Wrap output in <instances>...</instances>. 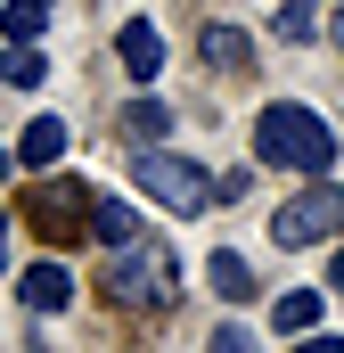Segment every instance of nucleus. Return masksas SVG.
I'll use <instances>...</instances> for the list:
<instances>
[{
    "instance_id": "1",
    "label": "nucleus",
    "mask_w": 344,
    "mask_h": 353,
    "mask_svg": "<svg viewBox=\"0 0 344 353\" xmlns=\"http://www.w3.org/2000/svg\"><path fill=\"white\" fill-rule=\"evenodd\" d=\"M98 296L123 304V312H164L172 296H180V263H172L164 247H148V239H123L98 263Z\"/></svg>"
},
{
    "instance_id": "2",
    "label": "nucleus",
    "mask_w": 344,
    "mask_h": 353,
    "mask_svg": "<svg viewBox=\"0 0 344 353\" xmlns=\"http://www.w3.org/2000/svg\"><path fill=\"white\" fill-rule=\"evenodd\" d=\"M255 157H262V165H279V173H328V165H336V132H328L312 107L270 99L262 123H255Z\"/></svg>"
},
{
    "instance_id": "3",
    "label": "nucleus",
    "mask_w": 344,
    "mask_h": 353,
    "mask_svg": "<svg viewBox=\"0 0 344 353\" xmlns=\"http://www.w3.org/2000/svg\"><path fill=\"white\" fill-rule=\"evenodd\" d=\"M131 181H140L164 214H205V205H222V181L205 173V165H189V157H164V148H140Z\"/></svg>"
},
{
    "instance_id": "4",
    "label": "nucleus",
    "mask_w": 344,
    "mask_h": 353,
    "mask_svg": "<svg viewBox=\"0 0 344 353\" xmlns=\"http://www.w3.org/2000/svg\"><path fill=\"white\" fill-rule=\"evenodd\" d=\"M25 222H33L50 247L98 239V189H83V181H41V189L25 197Z\"/></svg>"
},
{
    "instance_id": "5",
    "label": "nucleus",
    "mask_w": 344,
    "mask_h": 353,
    "mask_svg": "<svg viewBox=\"0 0 344 353\" xmlns=\"http://www.w3.org/2000/svg\"><path fill=\"white\" fill-rule=\"evenodd\" d=\"M336 230H344V189L320 181V173L270 214V239H279V247H312V239H336Z\"/></svg>"
},
{
    "instance_id": "6",
    "label": "nucleus",
    "mask_w": 344,
    "mask_h": 353,
    "mask_svg": "<svg viewBox=\"0 0 344 353\" xmlns=\"http://www.w3.org/2000/svg\"><path fill=\"white\" fill-rule=\"evenodd\" d=\"M115 58H123L131 83H156V74H164V33H156L148 17H131V25L115 33Z\"/></svg>"
},
{
    "instance_id": "7",
    "label": "nucleus",
    "mask_w": 344,
    "mask_h": 353,
    "mask_svg": "<svg viewBox=\"0 0 344 353\" xmlns=\"http://www.w3.org/2000/svg\"><path fill=\"white\" fill-rule=\"evenodd\" d=\"M197 50H205V66H222V74H255V33H246V25H205Z\"/></svg>"
},
{
    "instance_id": "8",
    "label": "nucleus",
    "mask_w": 344,
    "mask_h": 353,
    "mask_svg": "<svg viewBox=\"0 0 344 353\" xmlns=\"http://www.w3.org/2000/svg\"><path fill=\"white\" fill-rule=\"evenodd\" d=\"M17 296H25V312H66L74 279H66V263H33L25 279H17Z\"/></svg>"
},
{
    "instance_id": "9",
    "label": "nucleus",
    "mask_w": 344,
    "mask_h": 353,
    "mask_svg": "<svg viewBox=\"0 0 344 353\" xmlns=\"http://www.w3.org/2000/svg\"><path fill=\"white\" fill-rule=\"evenodd\" d=\"M58 157H66V123H58V115H33V123L17 132V165L41 173V165H58Z\"/></svg>"
},
{
    "instance_id": "10",
    "label": "nucleus",
    "mask_w": 344,
    "mask_h": 353,
    "mask_svg": "<svg viewBox=\"0 0 344 353\" xmlns=\"http://www.w3.org/2000/svg\"><path fill=\"white\" fill-rule=\"evenodd\" d=\"M205 279H213V296H230V304H246V296H255V263H246L238 247H222V255L205 263Z\"/></svg>"
},
{
    "instance_id": "11",
    "label": "nucleus",
    "mask_w": 344,
    "mask_h": 353,
    "mask_svg": "<svg viewBox=\"0 0 344 353\" xmlns=\"http://www.w3.org/2000/svg\"><path fill=\"white\" fill-rule=\"evenodd\" d=\"M270 321L295 329V337H312V329H320V288H287V296L270 304Z\"/></svg>"
},
{
    "instance_id": "12",
    "label": "nucleus",
    "mask_w": 344,
    "mask_h": 353,
    "mask_svg": "<svg viewBox=\"0 0 344 353\" xmlns=\"http://www.w3.org/2000/svg\"><path fill=\"white\" fill-rule=\"evenodd\" d=\"M41 25H50V0H8L0 8V41L17 50V41H41Z\"/></svg>"
},
{
    "instance_id": "13",
    "label": "nucleus",
    "mask_w": 344,
    "mask_h": 353,
    "mask_svg": "<svg viewBox=\"0 0 344 353\" xmlns=\"http://www.w3.org/2000/svg\"><path fill=\"white\" fill-rule=\"evenodd\" d=\"M270 33H279V41H312V33H320V0H279Z\"/></svg>"
},
{
    "instance_id": "14",
    "label": "nucleus",
    "mask_w": 344,
    "mask_h": 353,
    "mask_svg": "<svg viewBox=\"0 0 344 353\" xmlns=\"http://www.w3.org/2000/svg\"><path fill=\"white\" fill-rule=\"evenodd\" d=\"M41 74H50V58H41L33 41H17V50L0 58V83H17V90H33V83H41Z\"/></svg>"
},
{
    "instance_id": "15",
    "label": "nucleus",
    "mask_w": 344,
    "mask_h": 353,
    "mask_svg": "<svg viewBox=\"0 0 344 353\" xmlns=\"http://www.w3.org/2000/svg\"><path fill=\"white\" fill-rule=\"evenodd\" d=\"M123 132H131V140H156V132H172V115L156 99H131V107H123Z\"/></svg>"
},
{
    "instance_id": "16",
    "label": "nucleus",
    "mask_w": 344,
    "mask_h": 353,
    "mask_svg": "<svg viewBox=\"0 0 344 353\" xmlns=\"http://www.w3.org/2000/svg\"><path fill=\"white\" fill-rule=\"evenodd\" d=\"M123 239H131V205L98 197V247H123Z\"/></svg>"
},
{
    "instance_id": "17",
    "label": "nucleus",
    "mask_w": 344,
    "mask_h": 353,
    "mask_svg": "<svg viewBox=\"0 0 344 353\" xmlns=\"http://www.w3.org/2000/svg\"><path fill=\"white\" fill-rule=\"evenodd\" d=\"M213 353H255V329H213Z\"/></svg>"
},
{
    "instance_id": "18",
    "label": "nucleus",
    "mask_w": 344,
    "mask_h": 353,
    "mask_svg": "<svg viewBox=\"0 0 344 353\" xmlns=\"http://www.w3.org/2000/svg\"><path fill=\"white\" fill-rule=\"evenodd\" d=\"M295 353H344V337H328V329H312V337H295Z\"/></svg>"
},
{
    "instance_id": "19",
    "label": "nucleus",
    "mask_w": 344,
    "mask_h": 353,
    "mask_svg": "<svg viewBox=\"0 0 344 353\" xmlns=\"http://www.w3.org/2000/svg\"><path fill=\"white\" fill-rule=\"evenodd\" d=\"M328 33H336V50H344V8H336V25H328Z\"/></svg>"
},
{
    "instance_id": "20",
    "label": "nucleus",
    "mask_w": 344,
    "mask_h": 353,
    "mask_svg": "<svg viewBox=\"0 0 344 353\" xmlns=\"http://www.w3.org/2000/svg\"><path fill=\"white\" fill-rule=\"evenodd\" d=\"M336 288H344V255H336Z\"/></svg>"
},
{
    "instance_id": "21",
    "label": "nucleus",
    "mask_w": 344,
    "mask_h": 353,
    "mask_svg": "<svg viewBox=\"0 0 344 353\" xmlns=\"http://www.w3.org/2000/svg\"><path fill=\"white\" fill-rule=\"evenodd\" d=\"M0 247H8V222H0Z\"/></svg>"
},
{
    "instance_id": "22",
    "label": "nucleus",
    "mask_w": 344,
    "mask_h": 353,
    "mask_svg": "<svg viewBox=\"0 0 344 353\" xmlns=\"http://www.w3.org/2000/svg\"><path fill=\"white\" fill-rule=\"evenodd\" d=\"M0 181H8V157H0Z\"/></svg>"
}]
</instances>
